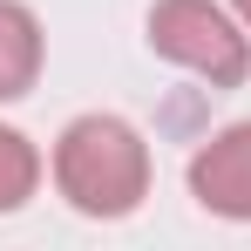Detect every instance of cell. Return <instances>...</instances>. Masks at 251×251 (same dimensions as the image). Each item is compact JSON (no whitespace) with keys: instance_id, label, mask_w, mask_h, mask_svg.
Returning <instances> with one entry per match:
<instances>
[{"instance_id":"obj_6","label":"cell","mask_w":251,"mask_h":251,"mask_svg":"<svg viewBox=\"0 0 251 251\" xmlns=\"http://www.w3.org/2000/svg\"><path fill=\"white\" fill-rule=\"evenodd\" d=\"M231 7H238V21H245V27H251V0H231Z\"/></svg>"},{"instance_id":"obj_5","label":"cell","mask_w":251,"mask_h":251,"mask_svg":"<svg viewBox=\"0 0 251 251\" xmlns=\"http://www.w3.org/2000/svg\"><path fill=\"white\" fill-rule=\"evenodd\" d=\"M34 183H41V156H34V143L21 136V129L0 123V210H21L34 197Z\"/></svg>"},{"instance_id":"obj_4","label":"cell","mask_w":251,"mask_h":251,"mask_svg":"<svg viewBox=\"0 0 251 251\" xmlns=\"http://www.w3.org/2000/svg\"><path fill=\"white\" fill-rule=\"evenodd\" d=\"M41 75V21L21 0H0V102L27 95Z\"/></svg>"},{"instance_id":"obj_2","label":"cell","mask_w":251,"mask_h":251,"mask_svg":"<svg viewBox=\"0 0 251 251\" xmlns=\"http://www.w3.org/2000/svg\"><path fill=\"white\" fill-rule=\"evenodd\" d=\"M150 48L176 68L204 75L210 88H238L251 75V27H238L210 0H156L150 7Z\"/></svg>"},{"instance_id":"obj_1","label":"cell","mask_w":251,"mask_h":251,"mask_svg":"<svg viewBox=\"0 0 251 251\" xmlns=\"http://www.w3.org/2000/svg\"><path fill=\"white\" fill-rule=\"evenodd\" d=\"M54 183L88 217H123L150 190V150L123 116H75L54 143Z\"/></svg>"},{"instance_id":"obj_3","label":"cell","mask_w":251,"mask_h":251,"mask_svg":"<svg viewBox=\"0 0 251 251\" xmlns=\"http://www.w3.org/2000/svg\"><path fill=\"white\" fill-rule=\"evenodd\" d=\"M190 197L217 217H251V123L217 129L190 156Z\"/></svg>"}]
</instances>
